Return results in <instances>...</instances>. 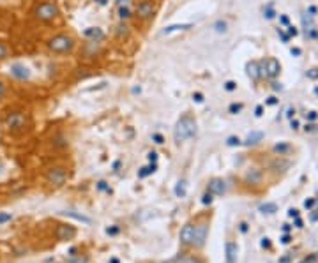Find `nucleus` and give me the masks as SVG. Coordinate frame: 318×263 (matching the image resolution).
I'll use <instances>...</instances> for the list:
<instances>
[{
    "instance_id": "nucleus-5",
    "label": "nucleus",
    "mask_w": 318,
    "mask_h": 263,
    "mask_svg": "<svg viewBox=\"0 0 318 263\" xmlns=\"http://www.w3.org/2000/svg\"><path fill=\"white\" fill-rule=\"evenodd\" d=\"M5 127L9 129L11 132H22L27 129L28 126V117L25 111H9V113L5 115Z\"/></svg>"
},
{
    "instance_id": "nucleus-11",
    "label": "nucleus",
    "mask_w": 318,
    "mask_h": 263,
    "mask_svg": "<svg viewBox=\"0 0 318 263\" xmlns=\"http://www.w3.org/2000/svg\"><path fill=\"white\" fill-rule=\"evenodd\" d=\"M191 27H193L191 23H175V25H168V27H164L163 34H172V32L187 30V28H191Z\"/></svg>"
},
{
    "instance_id": "nucleus-26",
    "label": "nucleus",
    "mask_w": 318,
    "mask_h": 263,
    "mask_svg": "<svg viewBox=\"0 0 318 263\" xmlns=\"http://www.w3.org/2000/svg\"><path fill=\"white\" fill-rule=\"evenodd\" d=\"M193 99H195L196 103H202V101H204V94H202V92H195V94H193Z\"/></svg>"
},
{
    "instance_id": "nucleus-16",
    "label": "nucleus",
    "mask_w": 318,
    "mask_h": 263,
    "mask_svg": "<svg viewBox=\"0 0 318 263\" xmlns=\"http://www.w3.org/2000/svg\"><path fill=\"white\" fill-rule=\"evenodd\" d=\"M260 210H262L264 214H273V212H276V210H277V207L274 203H265V205H262V207H260Z\"/></svg>"
},
{
    "instance_id": "nucleus-30",
    "label": "nucleus",
    "mask_w": 318,
    "mask_h": 263,
    "mask_svg": "<svg viewBox=\"0 0 318 263\" xmlns=\"http://www.w3.org/2000/svg\"><path fill=\"white\" fill-rule=\"evenodd\" d=\"M242 110V105H232L230 106V111H232V113H237V111H241Z\"/></svg>"
},
{
    "instance_id": "nucleus-32",
    "label": "nucleus",
    "mask_w": 318,
    "mask_h": 263,
    "mask_svg": "<svg viewBox=\"0 0 318 263\" xmlns=\"http://www.w3.org/2000/svg\"><path fill=\"white\" fill-rule=\"evenodd\" d=\"M129 4H131V0H117L118 7H122V5H129Z\"/></svg>"
},
{
    "instance_id": "nucleus-3",
    "label": "nucleus",
    "mask_w": 318,
    "mask_h": 263,
    "mask_svg": "<svg viewBox=\"0 0 318 263\" xmlns=\"http://www.w3.org/2000/svg\"><path fill=\"white\" fill-rule=\"evenodd\" d=\"M46 46H48V50H50L51 53L66 55V53H71V51L74 50L76 41H74V37L68 36V34H57V36H53L51 39H48Z\"/></svg>"
},
{
    "instance_id": "nucleus-22",
    "label": "nucleus",
    "mask_w": 318,
    "mask_h": 263,
    "mask_svg": "<svg viewBox=\"0 0 318 263\" xmlns=\"http://www.w3.org/2000/svg\"><path fill=\"white\" fill-rule=\"evenodd\" d=\"M5 94H7V83L4 80H0V99H4Z\"/></svg>"
},
{
    "instance_id": "nucleus-34",
    "label": "nucleus",
    "mask_w": 318,
    "mask_h": 263,
    "mask_svg": "<svg viewBox=\"0 0 318 263\" xmlns=\"http://www.w3.org/2000/svg\"><path fill=\"white\" fill-rule=\"evenodd\" d=\"M288 34H290V36H297L295 27H288Z\"/></svg>"
},
{
    "instance_id": "nucleus-27",
    "label": "nucleus",
    "mask_w": 318,
    "mask_h": 263,
    "mask_svg": "<svg viewBox=\"0 0 318 263\" xmlns=\"http://www.w3.org/2000/svg\"><path fill=\"white\" fill-rule=\"evenodd\" d=\"M308 78H311V80H317V78H318V69H311V71H308Z\"/></svg>"
},
{
    "instance_id": "nucleus-17",
    "label": "nucleus",
    "mask_w": 318,
    "mask_h": 263,
    "mask_svg": "<svg viewBox=\"0 0 318 263\" xmlns=\"http://www.w3.org/2000/svg\"><path fill=\"white\" fill-rule=\"evenodd\" d=\"M248 69H250V74L254 78V80H256V78L260 76V73H258V64H256V62L250 64V66H248Z\"/></svg>"
},
{
    "instance_id": "nucleus-12",
    "label": "nucleus",
    "mask_w": 318,
    "mask_h": 263,
    "mask_svg": "<svg viewBox=\"0 0 318 263\" xmlns=\"http://www.w3.org/2000/svg\"><path fill=\"white\" fill-rule=\"evenodd\" d=\"M85 36L89 37V39H103V36H105V34H103V30H101V28H97V27H91V28H87L85 30Z\"/></svg>"
},
{
    "instance_id": "nucleus-31",
    "label": "nucleus",
    "mask_w": 318,
    "mask_h": 263,
    "mask_svg": "<svg viewBox=\"0 0 318 263\" xmlns=\"http://www.w3.org/2000/svg\"><path fill=\"white\" fill-rule=\"evenodd\" d=\"M71 263H87V258L85 256H78V258H74Z\"/></svg>"
},
{
    "instance_id": "nucleus-8",
    "label": "nucleus",
    "mask_w": 318,
    "mask_h": 263,
    "mask_svg": "<svg viewBox=\"0 0 318 263\" xmlns=\"http://www.w3.org/2000/svg\"><path fill=\"white\" fill-rule=\"evenodd\" d=\"M74 235H76V230L73 226H68V224L59 226V230H57V239L59 241H71V239H74Z\"/></svg>"
},
{
    "instance_id": "nucleus-13",
    "label": "nucleus",
    "mask_w": 318,
    "mask_h": 263,
    "mask_svg": "<svg viewBox=\"0 0 318 263\" xmlns=\"http://www.w3.org/2000/svg\"><path fill=\"white\" fill-rule=\"evenodd\" d=\"M227 258H228V263H235L237 260V247L235 244H227Z\"/></svg>"
},
{
    "instance_id": "nucleus-25",
    "label": "nucleus",
    "mask_w": 318,
    "mask_h": 263,
    "mask_svg": "<svg viewBox=\"0 0 318 263\" xmlns=\"http://www.w3.org/2000/svg\"><path fill=\"white\" fill-rule=\"evenodd\" d=\"M239 143H241V140H239V138H235V136H230L228 138V145H239Z\"/></svg>"
},
{
    "instance_id": "nucleus-24",
    "label": "nucleus",
    "mask_w": 318,
    "mask_h": 263,
    "mask_svg": "<svg viewBox=\"0 0 318 263\" xmlns=\"http://www.w3.org/2000/svg\"><path fill=\"white\" fill-rule=\"evenodd\" d=\"M202 203H204V205H210V203H212V195H210V193H207V195L204 196Z\"/></svg>"
},
{
    "instance_id": "nucleus-6",
    "label": "nucleus",
    "mask_w": 318,
    "mask_h": 263,
    "mask_svg": "<svg viewBox=\"0 0 318 263\" xmlns=\"http://www.w3.org/2000/svg\"><path fill=\"white\" fill-rule=\"evenodd\" d=\"M46 178H48V182H50L51 186L55 187H60L66 184V180H68V172L62 168V166H55V168L48 170V173H46Z\"/></svg>"
},
{
    "instance_id": "nucleus-33",
    "label": "nucleus",
    "mask_w": 318,
    "mask_h": 263,
    "mask_svg": "<svg viewBox=\"0 0 318 263\" xmlns=\"http://www.w3.org/2000/svg\"><path fill=\"white\" fill-rule=\"evenodd\" d=\"M149 159L156 163V161H158V154H156V152H150V154H149Z\"/></svg>"
},
{
    "instance_id": "nucleus-19",
    "label": "nucleus",
    "mask_w": 318,
    "mask_h": 263,
    "mask_svg": "<svg viewBox=\"0 0 318 263\" xmlns=\"http://www.w3.org/2000/svg\"><path fill=\"white\" fill-rule=\"evenodd\" d=\"M118 13H120V18H122V20H127L129 16H131V11H129V7H127V5L118 7Z\"/></svg>"
},
{
    "instance_id": "nucleus-37",
    "label": "nucleus",
    "mask_w": 318,
    "mask_h": 263,
    "mask_svg": "<svg viewBox=\"0 0 318 263\" xmlns=\"http://www.w3.org/2000/svg\"><path fill=\"white\" fill-rule=\"evenodd\" d=\"M292 55H300V50L299 48H294V50H292Z\"/></svg>"
},
{
    "instance_id": "nucleus-35",
    "label": "nucleus",
    "mask_w": 318,
    "mask_h": 263,
    "mask_svg": "<svg viewBox=\"0 0 318 263\" xmlns=\"http://www.w3.org/2000/svg\"><path fill=\"white\" fill-rule=\"evenodd\" d=\"M254 111H256V117H260V115H262V111H264V108H262V106H258V108L254 110Z\"/></svg>"
},
{
    "instance_id": "nucleus-21",
    "label": "nucleus",
    "mask_w": 318,
    "mask_h": 263,
    "mask_svg": "<svg viewBox=\"0 0 318 263\" xmlns=\"http://www.w3.org/2000/svg\"><path fill=\"white\" fill-rule=\"evenodd\" d=\"M13 219L9 212H0V224H4V222H9Z\"/></svg>"
},
{
    "instance_id": "nucleus-43",
    "label": "nucleus",
    "mask_w": 318,
    "mask_h": 263,
    "mask_svg": "<svg viewBox=\"0 0 318 263\" xmlns=\"http://www.w3.org/2000/svg\"><path fill=\"white\" fill-rule=\"evenodd\" d=\"M110 263H118V260H117V258H114V260H112V262H110Z\"/></svg>"
},
{
    "instance_id": "nucleus-42",
    "label": "nucleus",
    "mask_w": 318,
    "mask_h": 263,
    "mask_svg": "<svg viewBox=\"0 0 318 263\" xmlns=\"http://www.w3.org/2000/svg\"><path fill=\"white\" fill-rule=\"evenodd\" d=\"M309 118H311V120H315V118H317V113H315V111H313V113H309Z\"/></svg>"
},
{
    "instance_id": "nucleus-4",
    "label": "nucleus",
    "mask_w": 318,
    "mask_h": 263,
    "mask_svg": "<svg viewBox=\"0 0 318 263\" xmlns=\"http://www.w3.org/2000/svg\"><path fill=\"white\" fill-rule=\"evenodd\" d=\"M32 14H34V18L37 22H43V23L53 22L57 18V14H59V5L55 4V2H51V0H45V2L36 4V7L32 9Z\"/></svg>"
},
{
    "instance_id": "nucleus-23",
    "label": "nucleus",
    "mask_w": 318,
    "mask_h": 263,
    "mask_svg": "<svg viewBox=\"0 0 318 263\" xmlns=\"http://www.w3.org/2000/svg\"><path fill=\"white\" fill-rule=\"evenodd\" d=\"M179 263H202L198 258H195V256H186V258H182Z\"/></svg>"
},
{
    "instance_id": "nucleus-9",
    "label": "nucleus",
    "mask_w": 318,
    "mask_h": 263,
    "mask_svg": "<svg viewBox=\"0 0 318 263\" xmlns=\"http://www.w3.org/2000/svg\"><path fill=\"white\" fill-rule=\"evenodd\" d=\"M264 73L267 74V76H271V78H274V76H277L279 74V62H277L276 59H267V62L264 64Z\"/></svg>"
},
{
    "instance_id": "nucleus-15",
    "label": "nucleus",
    "mask_w": 318,
    "mask_h": 263,
    "mask_svg": "<svg viewBox=\"0 0 318 263\" xmlns=\"http://www.w3.org/2000/svg\"><path fill=\"white\" fill-rule=\"evenodd\" d=\"M156 170H158V164H150V166H147V168H141L140 172V177H147V175H150V173H154Z\"/></svg>"
},
{
    "instance_id": "nucleus-40",
    "label": "nucleus",
    "mask_w": 318,
    "mask_h": 263,
    "mask_svg": "<svg viewBox=\"0 0 318 263\" xmlns=\"http://www.w3.org/2000/svg\"><path fill=\"white\" fill-rule=\"evenodd\" d=\"M292 127H294V129H297V127H299V122H297V120H294V122H292Z\"/></svg>"
},
{
    "instance_id": "nucleus-38",
    "label": "nucleus",
    "mask_w": 318,
    "mask_h": 263,
    "mask_svg": "<svg viewBox=\"0 0 318 263\" xmlns=\"http://www.w3.org/2000/svg\"><path fill=\"white\" fill-rule=\"evenodd\" d=\"M290 216H292V218H297L299 214H297V210H290Z\"/></svg>"
},
{
    "instance_id": "nucleus-10",
    "label": "nucleus",
    "mask_w": 318,
    "mask_h": 263,
    "mask_svg": "<svg viewBox=\"0 0 318 263\" xmlns=\"http://www.w3.org/2000/svg\"><path fill=\"white\" fill-rule=\"evenodd\" d=\"M225 191H227L225 180H221V178H214V180H210V184H209L210 195H223Z\"/></svg>"
},
{
    "instance_id": "nucleus-39",
    "label": "nucleus",
    "mask_w": 318,
    "mask_h": 263,
    "mask_svg": "<svg viewBox=\"0 0 318 263\" xmlns=\"http://www.w3.org/2000/svg\"><path fill=\"white\" fill-rule=\"evenodd\" d=\"M118 232V228H112V230H108V233H112V235H114V233H117Z\"/></svg>"
},
{
    "instance_id": "nucleus-41",
    "label": "nucleus",
    "mask_w": 318,
    "mask_h": 263,
    "mask_svg": "<svg viewBox=\"0 0 318 263\" xmlns=\"http://www.w3.org/2000/svg\"><path fill=\"white\" fill-rule=\"evenodd\" d=\"M313 203H315V200H308V201H306V207H311Z\"/></svg>"
},
{
    "instance_id": "nucleus-1",
    "label": "nucleus",
    "mask_w": 318,
    "mask_h": 263,
    "mask_svg": "<svg viewBox=\"0 0 318 263\" xmlns=\"http://www.w3.org/2000/svg\"><path fill=\"white\" fill-rule=\"evenodd\" d=\"M207 232L209 228L207 224H187V226L182 228L181 232V241L184 244L189 245H196V247H202L205 244V239H207Z\"/></svg>"
},
{
    "instance_id": "nucleus-18",
    "label": "nucleus",
    "mask_w": 318,
    "mask_h": 263,
    "mask_svg": "<svg viewBox=\"0 0 318 263\" xmlns=\"http://www.w3.org/2000/svg\"><path fill=\"white\" fill-rule=\"evenodd\" d=\"M175 195L177 196H186V182H179V186L175 187Z\"/></svg>"
},
{
    "instance_id": "nucleus-28",
    "label": "nucleus",
    "mask_w": 318,
    "mask_h": 263,
    "mask_svg": "<svg viewBox=\"0 0 318 263\" xmlns=\"http://www.w3.org/2000/svg\"><path fill=\"white\" fill-rule=\"evenodd\" d=\"M235 82H227L225 83V88H227V90H235Z\"/></svg>"
},
{
    "instance_id": "nucleus-36",
    "label": "nucleus",
    "mask_w": 318,
    "mask_h": 263,
    "mask_svg": "<svg viewBox=\"0 0 318 263\" xmlns=\"http://www.w3.org/2000/svg\"><path fill=\"white\" fill-rule=\"evenodd\" d=\"M267 105H276V97H269Z\"/></svg>"
},
{
    "instance_id": "nucleus-20",
    "label": "nucleus",
    "mask_w": 318,
    "mask_h": 263,
    "mask_svg": "<svg viewBox=\"0 0 318 263\" xmlns=\"http://www.w3.org/2000/svg\"><path fill=\"white\" fill-rule=\"evenodd\" d=\"M262 136H264V134H262V132H253V134H250V136H248V143H256V141L258 140H262Z\"/></svg>"
},
{
    "instance_id": "nucleus-7",
    "label": "nucleus",
    "mask_w": 318,
    "mask_h": 263,
    "mask_svg": "<svg viewBox=\"0 0 318 263\" xmlns=\"http://www.w3.org/2000/svg\"><path fill=\"white\" fill-rule=\"evenodd\" d=\"M136 14H138V18L143 20V22L150 20L156 14L154 2H152V0H141L140 4L136 5Z\"/></svg>"
},
{
    "instance_id": "nucleus-2",
    "label": "nucleus",
    "mask_w": 318,
    "mask_h": 263,
    "mask_svg": "<svg viewBox=\"0 0 318 263\" xmlns=\"http://www.w3.org/2000/svg\"><path fill=\"white\" fill-rule=\"evenodd\" d=\"M196 132V120L193 115L186 113L182 115L181 118H179L177 126H175V132H173V136H175V141L177 143H181V141H186L189 140L191 136H195Z\"/></svg>"
},
{
    "instance_id": "nucleus-29",
    "label": "nucleus",
    "mask_w": 318,
    "mask_h": 263,
    "mask_svg": "<svg viewBox=\"0 0 318 263\" xmlns=\"http://www.w3.org/2000/svg\"><path fill=\"white\" fill-rule=\"evenodd\" d=\"M152 140H154L156 143H159V145H161V143H164V138L161 136V134H154V136H152Z\"/></svg>"
},
{
    "instance_id": "nucleus-14",
    "label": "nucleus",
    "mask_w": 318,
    "mask_h": 263,
    "mask_svg": "<svg viewBox=\"0 0 318 263\" xmlns=\"http://www.w3.org/2000/svg\"><path fill=\"white\" fill-rule=\"evenodd\" d=\"M11 57V48L7 46V43L0 41V62L2 60H7Z\"/></svg>"
}]
</instances>
